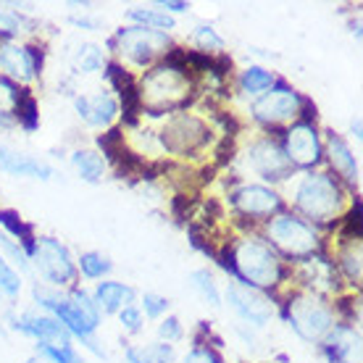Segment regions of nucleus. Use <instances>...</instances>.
<instances>
[{
  "mask_svg": "<svg viewBox=\"0 0 363 363\" xmlns=\"http://www.w3.org/2000/svg\"><path fill=\"white\" fill-rule=\"evenodd\" d=\"M32 298L48 316L58 318L64 329L72 335V340H79L87 350L98 355V358H108L106 350L98 345L95 332L100 329V311L92 303V295L84 292L82 287H69L66 292H58L48 284H32Z\"/></svg>",
  "mask_w": 363,
  "mask_h": 363,
  "instance_id": "nucleus-1",
  "label": "nucleus"
},
{
  "mask_svg": "<svg viewBox=\"0 0 363 363\" xmlns=\"http://www.w3.org/2000/svg\"><path fill=\"white\" fill-rule=\"evenodd\" d=\"M227 272H232L235 281L240 284L264 292L281 281V261L266 242L245 237L237 240L232 247V264H227Z\"/></svg>",
  "mask_w": 363,
  "mask_h": 363,
  "instance_id": "nucleus-2",
  "label": "nucleus"
},
{
  "mask_svg": "<svg viewBox=\"0 0 363 363\" xmlns=\"http://www.w3.org/2000/svg\"><path fill=\"white\" fill-rule=\"evenodd\" d=\"M292 203L306 218L316 221V224H329L345 208V195H342L340 182L332 174L308 172L295 184Z\"/></svg>",
  "mask_w": 363,
  "mask_h": 363,
  "instance_id": "nucleus-3",
  "label": "nucleus"
},
{
  "mask_svg": "<svg viewBox=\"0 0 363 363\" xmlns=\"http://www.w3.org/2000/svg\"><path fill=\"white\" fill-rule=\"evenodd\" d=\"M192 90V82L187 77V69L179 64H158L143 77V82L137 87L140 103L145 106L153 116L164 113V111L179 108L182 103L187 100Z\"/></svg>",
  "mask_w": 363,
  "mask_h": 363,
  "instance_id": "nucleus-4",
  "label": "nucleus"
},
{
  "mask_svg": "<svg viewBox=\"0 0 363 363\" xmlns=\"http://www.w3.org/2000/svg\"><path fill=\"white\" fill-rule=\"evenodd\" d=\"M29 269L43 279V284L61 290V287H74L77 281V261L72 258L69 247L55 240V237H35L32 245L27 247Z\"/></svg>",
  "mask_w": 363,
  "mask_h": 363,
  "instance_id": "nucleus-5",
  "label": "nucleus"
},
{
  "mask_svg": "<svg viewBox=\"0 0 363 363\" xmlns=\"http://www.w3.org/2000/svg\"><path fill=\"white\" fill-rule=\"evenodd\" d=\"M284 321L287 327L306 342H321L335 327V313L324 300L313 292H295L284 303Z\"/></svg>",
  "mask_w": 363,
  "mask_h": 363,
  "instance_id": "nucleus-6",
  "label": "nucleus"
},
{
  "mask_svg": "<svg viewBox=\"0 0 363 363\" xmlns=\"http://www.w3.org/2000/svg\"><path fill=\"white\" fill-rule=\"evenodd\" d=\"M111 48H116V53L135 66L153 64L158 55H164L172 48V37L166 32H155L145 27H121L116 35L111 37Z\"/></svg>",
  "mask_w": 363,
  "mask_h": 363,
  "instance_id": "nucleus-7",
  "label": "nucleus"
},
{
  "mask_svg": "<svg viewBox=\"0 0 363 363\" xmlns=\"http://www.w3.org/2000/svg\"><path fill=\"white\" fill-rule=\"evenodd\" d=\"M266 235L274 247H279L290 258H308L318 250V235L313 232V227L292 213H277L274 218H269Z\"/></svg>",
  "mask_w": 363,
  "mask_h": 363,
  "instance_id": "nucleus-8",
  "label": "nucleus"
},
{
  "mask_svg": "<svg viewBox=\"0 0 363 363\" xmlns=\"http://www.w3.org/2000/svg\"><path fill=\"white\" fill-rule=\"evenodd\" d=\"M211 140V129L206 121H200L192 113H174L172 118H166L164 129L158 135L161 150H169L174 155H192L203 150Z\"/></svg>",
  "mask_w": 363,
  "mask_h": 363,
  "instance_id": "nucleus-9",
  "label": "nucleus"
},
{
  "mask_svg": "<svg viewBox=\"0 0 363 363\" xmlns=\"http://www.w3.org/2000/svg\"><path fill=\"white\" fill-rule=\"evenodd\" d=\"M303 106H306V98H303L295 87H290V84H284V82H274L272 90L253 100L250 116H253L258 124L274 127V124H284V121L298 118Z\"/></svg>",
  "mask_w": 363,
  "mask_h": 363,
  "instance_id": "nucleus-10",
  "label": "nucleus"
},
{
  "mask_svg": "<svg viewBox=\"0 0 363 363\" xmlns=\"http://www.w3.org/2000/svg\"><path fill=\"white\" fill-rule=\"evenodd\" d=\"M242 166H245L247 172H253L255 177H261L264 182H272V184L287 182L292 177V172H295L279 143H274L269 137L266 140H255V143H250L245 147Z\"/></svg>",
  "mask_w": 363,
  "mask_h": 363,
  "instance_id": "nucleus-11",
  "label": "nucleus"
},
{
  "mask_svg": "<svg viewBox=\"0 0 363 363\" xmlns=\"http://www.w3.org/2000/svg\"><path fill=\"white\" fill-rule=\"evenodd\" d=\"M281 150L292 169H313L324 161V143H321V135L313 121H295L284 132Z\"/></svg>",
  "mask_w": 363,
  "mask_h": 363,
  "instance_id": "nucleus-12",
  "label": "nucleus"
},
{
  "mask_svg": "<svg viewBox=\"0 0 363 363\" xmlns=\"http://www.w3.org/2000/svg\"><path fill=\"white\" fill-rule=\"evenodd\" d=\"M224 295H227L229 308L235 311L245 327L264 329L274 318V303L266 292L240 284V281H229Z\"/></svg>",
  "mask_w": 363,
  "mask_h": 363,
  "instance_id": "nucleus-13",
  "label": "nucleus"
},
{
  "mask_svg": "<svg viewBox=\"0 0 363 363\" xmlns=\"http://www.w3.org/2000/svg\"><path fill=\"white\" fill-rule=\"evenodd\" d=\"M43 69V53L35 45H24L16 40L0 43V72L13 84H29Z\"/></svg>",
  "mask_w": 363,
  "mask_h": 363,
  "instance_id": "nucleus-14",
  "label": "nucleus"
},
{
  "mask_svg": "<svg viewBox=\"0 0 363 363\" xmlns=\"http://www.w3.org/2000/svg\"><path fill=\"white\" fill-rule=\"evenodd\" d=\"M9 324L18 335L37 340V345H74L72 335L64 329V324L48 313H32V311L11 313Z\"/></svg>",
  "mask_w": 363,
  "mask_h": 363,
  "instance_id": "nucleus-15",
  "label": "nucleus"
},
{
  "mask_svg": "<svg viewBox=\"0 0 363 363\" xmlns=\"http://www.w3.org/2000/svg\"><path fill=\"white\" fill-rule=\"evenodd\" d=\"M229 200L247 218H272L281 211V195L269 184H253V182L240 184L229 195Z\"/></svg>",
  "mask_w": 363,
  "mask_h": 363,
  "instance_id": "nucleus-16",
  "label": "nucleus"
},
{
  "mask_svg": "<svg viewBox=\"0 0 363 363\" xmlns=\"http://www.w3.org/2000/svg\"><path fill=\"white\" fill-rule=\"evenodd\" d=\"M74 111L87 127L108 129L118 116V100L108 90L82 92L74 98Z\"/></svg>",
  "mask_w": 363,
  "mask_h": 363,
  "instance_id": "nucleus-17",
  "label": "nucleus"
},
{
  "mask_svg": "<svg viewBox=\"0 0 363 363\" xmlns=\"http://www.w3.org/2000/svg\"><path fill=\"white\" fill-rule=\"evenodd\" d=\"M0 172L9 177H21V179H37V182H53L55 169L48 161L37 155L21 153L11 145H0Z\"/></svg>",
  "mask_w": 363,
  "mask_h": 363,
  "instance_id": "nucleus-18",
  "label": "nucleus"
},
{
  "mask_svg": "<svg viewBox=\"0 0 363 363\" xmlns=\"http://www.w3.org/2000/svg\"><path fill=\"white\" fill-rule=\"evenodd\" d=\"M321 353L329 363H361V332L350 324H335L321 340Z\"/></svg>",
  "mask_w": 363,
  "mask_h": 363,
  "instance_id": "nucleus-19",
  "label": "nucleus"
},
{
  "mask_svg": "<svg viewBox=\"0 0 363 363\" xmlns=\"http://www.w3.org/2000/svg\"><path fill=\"white\" fill-rule=\"evenodd\" d=\"M300 274H303V281H306V292H313V295H327V292L337 290V272L335 264L324 258V255H308L303 258V266H300Z\"/></svg>",
  "mask_w": 363,
  "mask_h": 363,
  "instance_id": "nucleus-20",
  "label": "nucleus"
},
{
  "mask_svg": "<svg viewBox=\"0 0 363 363\" xmlns=\"http://www.w3.org/2000/svg\"><path fill=\"white\" fill-rule=\"evenodd\" d=\"M137 292L124 281H100L92 292V303L98 306L100 313H118L127 306H135Z\"/></svg>",
  "mask_w": 363,
  "mask_h": 363,
  "instance_id": "nucleus-21",
  "label": "nucleus"
},
{
  "mask_svg": "<svg viewBox=\"0 0 363 363\" xmlns=\"http://www.w3.org/2000/svg\"><path fill=\"white\" fill-rule=\"evenodd\" d=\"M327 153H329V164L335 166V172L342 177V179L355 187L361 182V169H358V161H355L353 150L347 147V143L340 135L329 132L327 135Z\"/></svg>",
  "mask_w": 363,
  "mask_h": 363,
  "instance_id": "nucleus-22",
  "label": "nucleus"
},
{
  "mask_svg": "<svg viewBox=\"0 0 363 363\" xmlns=\"http://www.w3.org/2000/svg\"><path fill=\"white\" fill-rule=\"evenodd\" d=\"M72 169L77 172V177L87 184H98L103 182L106 172H108V164H106V158L98 153V150H74L72 153Z\"/></svg>",
  "mask_w": 363,
  "mask_h": 363,
  "instance_id": "nucleus-23",
  "label": "nucleus"
},
{
  "mask_svg": "<svg viewBox=\"0 0 363 363\" xmlns=\"http://www.w3.org/2000/svg\"><path fill=\"white\" fill-rule=\"evenodd\" d=\"M127 18L135 24V27L155 29V32H166V35L177 27L174 16H169V13H164V11H158L155 6H135V9L127 11Z\"/></svg>",
  "mask_w": 363,
  "mask_h": 363,
  "instance_id": "nucleus-24",
  "label": "nucleus"
},
{
  "mask_svg": "<svg viewBox=\"0 0 363 363\" xmlns=\"http://www.w3.org/2000/svg\"><path fill=\"white\" fill-rule=\"evenodd\" d=\"M127 363H174V345L169 342H147V345H129L124 350Z\"/></svg>",
  "mask_w": 363,
  "mask_h": 363,
  "instance_id": "nucleus-25",
  "label": "nucleus"
},
{
  "mask_svg": "<svg viewBox=\"0 0 363 363\" xmlns=\"http://www.w3.org/2000/svg\"><path fill=\"white\" fill-rule=\"evenodd\" d=\"M72 66L74 72L79 74H98L106 69V50L100 45H92V43H84V45H79L77 50H74L72 55Z\"/></svg>",
  "mask_w": 363,
  "mask_h": 363,
  "instance_id": "nucleus-26",
  "label": "nucleus"
},
{
  "mask_svg": "<svg viewBox=\"0 0 363 363\" xmlns=\"http://www.w3.org/2000/svg\"><path fill=\"white\" fill-rule=\"evenodd\" d=\"M274 82H277V77L264 66H247L245 72L240 74V90L250 98H261L264 92L272 90Z\"/></svg>",
  "mask_w": 363,
  "mask_h": 363,
  "instance_id": "nucleus-27",
  "label": "nucleus"
},
{
  "mask_svg": "<svg viewBox=\"0 0 363 363\" xmlns=\"http://www.w3.org/2000/svg\"><path fill=\"white\" fill-rule=\"evenodd\" d=\"M113 272V264L106 253H98V250H87L77 258V274H82L84 279H103Z\"/></svg>",
  "mask_w": 363,
  "mask_h": 363,
  "instance_id": "nucleus-28",
  "label": "nucleus"
},
{
  "mask_svg": "<svg viewBox=\"0 0 363 363\" xmlns=\"http://www.w3.org/2000/svg\"><path fill=\"white\" fill-rule=\"evenodd\" d=\"M190 287L198 292L200 298L208 303L211 308H221V290L208 269H195L190 272Z\"/></svg>",
  "mask_w": 363,
  "mask_h": 363,
  "instance_id": "nucleus-29",
  "label": "nucleus"
},
{
  "mask_svg": "<svg viewBox=\"0 0 363 363\" xmlns=\"http://www.w3.org/2000/svg\"><path fill=\"white\" fill-rule=\"evenodd\" d=\"M0 229H3L6 235L13 237L24 250H27V247L32 245V240H35V237H32V227H29L27 221H21V216H18L16 211L0 208Z\"/></svg>",
  "mask_w": 363,
  "mask_h": 363,
  "instance_id": "nucleus-30",
  "label": "nucleus"
},
{
  "mask_svg": "<svg viewBox=\"0 0 363 363\" xmlns=\"http://www.w3.org/2000/svg\"><path fill=\"white\" fill-rule=\"evenodd\" d=\"M21 32H32L27 16L18 13L16 9H9V6L0 3V37H3V40H13V37H18Z\"/></svg>",
  "mask_w": 363,
  "mask_h": 363,
  "instance_id": "nucleus-31",
  "label": "nucleus"
},
{
  "mask_svg": "<svg viewBox=\"0 0 363 363\" xmlns=\"http://www.w3.org/2000/svg\"><path fill=\"white\" fill-rule=\"evenodd\" d=\"M0 255L9 261L16 272H29V255H27V250L18 245L16 240L11 235H6L3 229H0Z\"/></svg>",
  "mask_w": 363,
  "mask_h": 363,
  "instance_id": "nucleus-32",
  "label": "nucleus"
},
{
  "mask_svg": "<svg viewBox=\"0 0 363 363\" xmlns=\"http://www.w3.org/2000/svg\"><path fill=\"white\" fill-rule=\"evenodd\" d=\"M340 264L345 269L347 279L355 281V284L361 281V242H358V237H353L350 245L340 250Z\"/></svg>",
  "mask_w": 363,
  "mask_h": 363,
  "instance_id": "nucleus-33",
  "label": "nucleus"
},
{
  "mask_svg": "<svg viewBox=\"0 0 363 363\" xmlns=\"http://www.w3.org/2000/svg\"><path fill=\"white\" fill-rule=\"evenodd\" d=\"M37 355L48 363H84L74 345H37Z\"/></svg>",
  "mask_w": 363,
  "mask_h": 363,
  "instance_id": "nucleus-34",
  "label": "nucleus"
},
{
  "mask_svg": "<svg viewBox=\"0 0 363 363\" xmlns=\"http://www.w3.org/2000/svg\"><path fill=\"white\" fill-rule=\"evenodd\" d=\"M21 292V274L0 255V295L9 300H16Z\"/></svg>",
  "mask_w": 363,
  "mask_h": 363,
  "instance_id": "nucleus-35",
  "label": "nucleus"
},
{
  "mask_svg": "<svg viewBox=\"0 0 363 363\" xmlns=\"http://www.w3.org/2000/svg\"><path fill=\"white\" fill-rule=\"evenodd\" d=\"M13 121L16 124H21V127L27 129V132H35L37 124H40V118H37V103L32 95H21V100H18L16 111H13Z\"/></svg>",
  "mask_w": 363,
  "mask_h": 363,
  "instance_id": "nucleus-36",
  "label": "nucleus"
},
{
  "mask_svg": "<svg viewBox=\"0 0 363 363\" xmlns=\"http://www.w3.org/2000/svg\"><path fill=\"white\" fill-rule=\"evenodd\" d=\"M192 40H195V45H198L200 50H206V53H208V50H224V40H221V35H218L211 24H198L195 32H192Z\"/></svg>",
  "mask_w": 363,
  "mask_h": 363,
  "instance_id": "nucleus-37",
  "label": "nucleus"
},
{
  "mask_svg": "<svg viewBox=\"0 0 363 363\" xmlns=\"http://www.w3.org/2000/svg\"><path fill=\"white\" fill-rule=\"evenodd\" d=\"M140 306H143V316H147V318H161L169 311V298H164V295H158V292H143L140 295Z\"/></svg>",
  "mask_w": 363,
  "mask_h": 363,
  "instance_id": "nucleus-38",
  "label": "nucleus"
},
{
  "mask_svg": "<svg viewBox=\"0 0 363 363\" xmlns=\"http://www.w3.org/2000/svg\"><path fill=\"white\" fill-rule=\"evenodd\" d=\"M21 95H24V90H18V84H13L11 79H6V77L0 74V111H6V113L13 116V111H16Z\"/></svg>",
  "mask_w": 363,
  "mask_h": 363,
  "instance_id": "nucleus-39",
  "label": "nucleus"
},
{
  "mask_svg": "<svg viewBox=\"0 0 363 363\" xmlns=\"http://www.w3.org/2000/svg\"><path fill=\"white\" fill-rule=\"evenodd\" d=\"M116 316H118V321H121V327L127 329L129 335H140L143 327H145V316H143V311L137 308V306H127V308H121Z\"/></svg>",
  "mask_w": 363,
  "mask_h": 363,
  "instance_id": "nucleus-40",
  "label": "nucleus"
},
{
  "mask_svg": "<svg viewBox=\"0 0 363 363\" xmlns=\"http://www.w3.org/2000/svg\"><path fill=\"white\" fill-rule=\"evenodd\" d=\"M179 363H224V358L208 345H195L182 355Z\"/></svg>",
  "mask_w": 363,
  "mask_h": 363,
  "instance_id": "nucleus-41",
  "label": "nucleus"
},
{
  "mask_svg": "<svg viewBox=\"0 0 363 363\" xmlns=\"http://www.w3.org/2000/svg\"><path fill=\"white\" fill-rule=\"evenodd\" d=\"M184 335V329H182V321L177 316H166L161 318V324H158V337H161V342H169L174 345L177 340H182Z\"/></svg>",
  "mask_w": 363,
  "mask_h": 363,
  "instance_id": "nucleus-42",
  "label": "nucleus"
},
{
  "mask_svg": "<svg viewBox=\"0 0 363 363\" xmlns=\"http://www.w3.org/2000/svg\"><path fill=\"white\" fill-rule=\"evenodd\" d=\"M153 6L158 11L169 13V16H174V13H187V11H190V3H182V0H158Z\"/></svg>",
  "mask_w": 363,
  "mask_h": 363,
  "instance_id": "nucleus-43",
  "label": "nucleus"
},
{
  "mask_svg": "<svg viewBox=\"0 0 363 363\" xmlns=\"http://www.w3.org/2000/svg\"><path fill=\"white\" fill-rule=\"evenodd\" d=\"M69 24H74V27L79 29H87V32H98V29H103V21L95 16H69Z\"/></svg>",
  "mask_w": 363,
  "mask_h": 363,
  "instance_id": "nucleus-44",
  "label": "nucleus"
},
{
  "mask_svg": "<svg viewBox=\"0 0 363 363\" xmlns=\"http://www.w3.org/2000/svg\"><path fill=\"white\" fill-rule=\"evenodd\" d=\"M13 124H16V121H13V116H11V113H6V111H0V129H11Z\"/></svg>",
  "mask_w": 363,
  "mask_h": 363,
  "instance_id": "nucleus-45",
  "label": "nucleus"
},
{
  "mask_svg": "<svg viewBox=\"0 0 363 363\" xmlns=\"http://www.w3.org/2000/svg\"><path fill=\"white\" fill-rule=\"evenodd\" d=\"M350 132H353L355 143H361V118H358V116H355L353 121H350Z\"/></svg>",
  "mask_w": 363,
  "mask_h": 363,
  "instance_id": "nucleus-46",
  "label": "nucleus"
},
{
  "mask_svg": "<svg viewBox=\"0 0 363 363\" xmlns=\"http://www.w3.org/2000/svg\"><path fill=\"white\" fill-rule=\"evenodd\" d=\"M27 363H48V361H43V358H40V355H37V358H29Z\"/></svg>",
  "mask_w": 363,
  "mask_h": 363,
  "instance_id": "nucleus-47",
  "label": "nucleus"
}]
</instances>
